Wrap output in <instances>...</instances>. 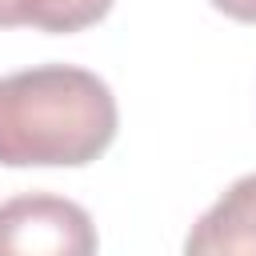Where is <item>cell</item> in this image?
Instances as JSON below:
<instances>
[{
	"label": "cell",
	"mask_w": 256,
	"mask_h": 256,
	"mask_svg": "<svg viewBox=\"0 0 256 256\" xmlns=\"http://www.w3.org/2000/svg\"><path fill=\"white\" fill-rule=\"evenodd\" d=\"M112 88L76 64H36L0 76V164L80 168L116 140Z\"/></svg>",
	"instance_id": "obj_1"
},
{
	"label": "cell",
	"mask_w": 256,
	"mask_h": 256,
	"mask_svg": "<svg viewBox=\"0 0 256 256\" xmlns=\"http://www.w3.org/2000/svg\"><path fill=\"white\" fill-rule=\"evenodd\" d=\"M92 216L52 192H24L0 204V256H96Z\"/></svg>",
	"instance_id": "obj_2"
},
{
	"label": "cell",
	"mask_w": 256,
	"mask_h": 256,
	"mask_svg": "<svg viewBox=\"0 0 256 256\" xmlns=\"http://www.w3.org/2000/svg\"><path fill=\"white\" fill-rule=\"evenodd\" d=\"M184 256H256V172L232 180L188 228Z\"/></svg>",
	"instance_id": "obj_3"
},
{
	"label": "cell",
	"mask_w": 256,
	"mask_h": 256,
	"mask_svg": "<svg viewBox=\"0 0 256 256\" xmlns=\"http://www.w3.org/2000/svg\"><path fill=\"white\" fill-rule=\"evenodd\" d=\"M108 8H112V0H48L40 32H80L96 20H104Z\"/></svg>",
	"instance_id": "obj_4"
},
{
	"label": "cell",
	"mask_w": 256,
	"mask_h": 256,
	"mask_svg": "<svg viewBox=\"0 0 256 256\" xmlns=\"http://www.w3.org/2000/svg\"><path fill=\"white\" fill-rule=\"evenodd\" d=\"M48 0H0V28H40V16H44Z\"/></svg>",
	"instance_id": "obj_5"
},
{
	"label": "cell",
	"mask_w": 256,
	"mask_h": 256,
	"mask_svg": "<svg viewBox=\"0 0 256 256\" xmlns=\"http://www.w3.org/2000/svg\"><path fill=\"white\" fill-rule=\"evenodd\" d=\"M212 8H220L224 16L232 20H244V24H256V0H208Z\"/></svg>",
	"instance_id": "obj_6"
}]
</instances>
